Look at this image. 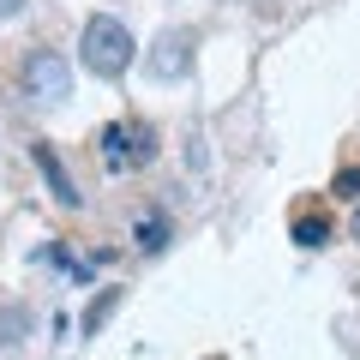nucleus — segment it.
I'll use <instances>...</instances> for the list:
<instances>
[{
    "mask_svg": "<svg viewBox=\"0 0 360 360\" xmlns=\"http://www.w3.org/2000/svg\"><path fill=\"white\" fill-rule=\"evenodd\" d=\"M30 162H37L42 168V180H49V193L54 198H60V205L66 210H78V205H84V193H78V186H72V174H66V162H60V156H54V144H30Z\"/></svg>",
    "mask_w": 360,
    "mask_h": 360,
    "instance_id": "4",
    "label": "nucleus"
},
{
    "mask_svg": "<svg viewBox=\"0 0 360 360\" xmlns=\"http://www.w3.org/2000/svg\"><path fill=\"white\" fill-rule=\"evenodd\" d=\"M18 78H25V96H30V103L60 108L66 96H72V66H66L54 49H30L25 66H18Z\"/></svg>",
    "mask_w": 360,
    "mask_h": 360,
    "instance_id": "2",
    "label": "nucleus"
},
{
    "mask_svg": "<svg viewBox=\"0 0 360 360\" xmlns=\"http://www.w3.org/2000/svg\"><path fill=\"white\" fill-rule=\"evenodd\" d=\"M115 307H120V288H108V295H103V300H96V307L84 312V330L96 336V324H103V319H108V312H115Z\"/></svg>",
    "mask_w": 360,
    "mask_h": 360,
    "instance_id": "9",
    "label": "nucleus"
},
{
    "mask_svg": "<svg viewBox=\"0 0 360 360\" xmlns=\"http://www.w3.org/2000/svg\"><path fill=\"white\" fill-rule=\"evenodd\" d=\"M168 234H174V229H168V217H144L139 229H132V240H139V252H162Z\"/></svg>",
    "mask_w": 360,
    "mask_h": 360,
    "instance_id": "7",
    "label": "nucleus"
},
{
    "mask_svg": "<svg viewBox=\"0 0 360 360\" xmlns=\"http://www.w3.org/2000/svg\"><path fill=\"white\" fill-rule=\"evenodd\" d=\"M295 240L300 246H324V240H330V222H324V217H300L295 222Z\"/></svg>",
    "mask_w": 360,
    "mask_h": 360,
    "instance_id": "8",
    "label": "nucleus"
},
{
    "mask_svg": "<svg viewBox=\"0 0 360 360\" xmlns=\"http://www.w3.org/2000/svg\"><path fill=\"white\" fill-rule=\"evenodd\" d=\"M103 162L115 168V174H127V168H144L156 156V132L139 127V120H115V127H103Z\"/></svg>",
    "mask_w": 360,
    "mask_h": 360,
    "instance_id": "3",
    "label": "nucleus"
},
{
    "mask_svg": "<svg viewBox=\"0 0 360 360\" xmlns=\"http://www.w3.org/2000/svg\"><path fill=\"white\" fill-rule=\"evenodd\" d=\"M25 13V0H0V18H18Z\"/></svg>",
    "mask_w": 360,
    "mask_h": 360,
    "instance_id": "11",
    "label": "nucleus"
},
{
    "mask_svg": "<svg viewBox=\"0 0 360 360\" xmlns=\"http://www.w3.org/2000/svg\"><path fill=\"white\" fill-rule=\"evenodd\" d=\"M186 66H193V37H186V30H168V37L156 42V54H150V72L156 78H180Z\"/></svg>",
    "mask_w": 360,
    "mask_h": 360,
    "instance_id": "5",
    "label": "nucleus"
},
{
    "mask_svg": "<svg viewBox=\"0 0 360 360\" xmlns=\"http://www.w3.org/2000/svg\"><path fill=\"white\" fill-rule=\"evenodd\" d=\"M78 60H84V72L90 78H127L132 72V60H139V42H132V30L120 25L115 13H96L84 25V37H78Z\"/></svg>",
    "mask_w": 360,
    "mask_h": 360,
    "instance_id": "1",
    "label": "nucleus"
},
{
    "mask_svg": "<svg viewBox=\"0 0 360 360\" xmlns=\"http://www.w3.org/2000/svg\"><path fill=\"white\" fill-rule=\"evenodd\" d=\"M30 330H37V312H30L25 300H6V307H0V348H18Z\"/></svg>",
    "mask_w": 360,
    "mask_h": 360,
    "instance_id": "6",
    "label": "nucleus"
},
{
    "mask_svg": "<svg viewBox=\"0 0 360 360\" xmlns=\"http://www.w3.org/2000/svg\"><path fill=\"white\" fill-rule=\"evenodd\" d=\"M336 198H360V168H342L336 174Z\"/></svg>",
    "mask_w": 360,
    "mask_h": 360,
    "instance_id": "10",
    "label": "nucleus"
}]
</instances>
